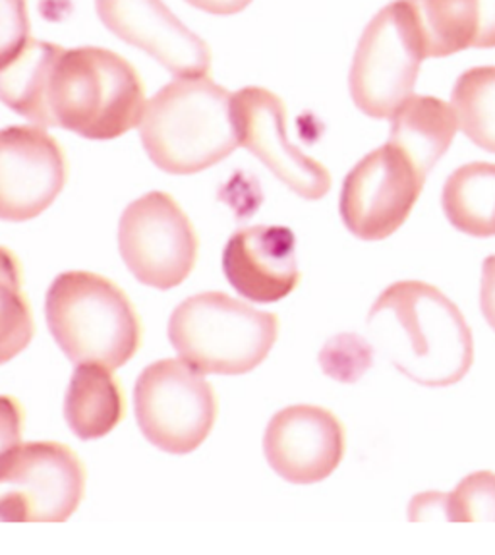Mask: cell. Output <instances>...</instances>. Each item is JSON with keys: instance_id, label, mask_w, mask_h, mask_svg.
I'll use <instances>...</instances> for the list:
<instances>
[{"instance_id": "cell-1", "label": "cell", "mask_w": 495, "mask_h": 555, "mask_svg": "<svg viewBox=\"0 0 495 555\" xmlns=\"http://www.w3.org/2000/svg\"><path fill=\"white\" fill-rule=\"evenodd\" d=\"M368 325L393 366L426 387H450L469 374L474 339L455 302L424 281H399L369 308Z\"/></svg>"}, {"instance_id": "cell-2", "label": "cell", "mask_w": 495, "mask_h": 555, "mask_svg": "<svg viewBox=\"0 0 495 555\" xmlns=\"http://www.w3.org/2000/svg\"><path fill=\"white\" fill-rule=\"evenodd\" d=\"M145 107L144 81L125 56L78 47L56 59L47 90V128L108 142L140 128Z\"/></svg>"}, {"instance_id": "cell-3", "label": "cell", "mask_w": 495, "mask_h": 555, "mask_svg": "<svg viewBox=\"0 0 495 555\" xmlns=\"http://www.w3.org/2000/svg\"><path fill=\"white\" fill-rule=\"evenodd\" d=\"M140 138L162 172L196 175L209 169L240 147L233 93L208 76L171 81L147 103Z\"/></svg>"}, {"instance_id": "cell-4", "label": "cell", "mask_w": 495, "mask_h": 555, "mask_svg": "<svg viewBox=\"0 0 495 555\" xmlns=\"http://www.w3.org/2000/svg\"><path fill=\"white\" fill-rule=\"evenodd\" d=\"M49 332L66 359L122 367L142 347V322L127 293L91 271H66L47 291Z\"/></svg>"}, {"instance_id": "cell-5", "label": "cell", "mask_w": 495, "mask_h": 555, "mask_svg": "<svg viewBox=\"0 0 495 555\" xmlns=\"http://www.w3.org/2000/svg\"><path fill=\"white\" fill-rule=\"evenodd\" d=\"M277 337V315L219 291L190 296L169 320L172 347L201 374H248L268 359Z\"/></svg>"}, {"instance_id": "cell-6", "label": "cell", "mask_w": 495, "mask_h": 555, "mask_svg": "<svg viewBox=\"0 0 495 555\" xmlns=\"http://www.w3.org/2000/svg\"><path fill=\"white\" fill-rule=\"evenodd\" d=\"M424 54L415 10L395 0L379 10L362 34L352 59L349 88L354 105L372 118H391L413 98Z\"/></svg>"}, {"instance_id": "cell-7", "label": "cell", "mask_w": 495, "mask_h": 555, "mask_svg": "<svg viewBox=\"0 0 495 555\" xmlns=\"http://www.w3.org/2000/svg\"><path fill=\"white\" fill-rule=\"evenodd\" d=\"M138 426L145 439L171 455H188L208 439L217 421V395L186 360L145 367L134 387Z\"/></svg>"}, {"instance_id": "cell-8", "label": "cell", "mask_w": 495, "mask_h": 555, "mask_svg": "<svg viewBox=\"0 0 495 555\" xmlns=\"http://www.w3.org/2000/svg\"><path fill=\"white\" fill-rule=\"evenodd\" d=\"M86 466L73 448L29 441L2 449L0 517L4 522H64L80 507Z\"/></svg>"}, {"instance_id": "cell-9", "label": "cell", "mask_w": 495, "mask_h": 555, "mask_svg": "<svg viewBox=\"0 0 495 555\" xmlns=\"http://www.w3.org/2000/svg\"><path fill=\"white\" fill-rule=\"evenodd\" d=\"M199 241L179 202L149 192L125 209L118 223V250L142 285L171 291L196 268Z\"/></svg>"}, {"instance_id": "cell-10", "label": "cell", "mask_w": 495, "mask_h": 555, "mask_svg": "<svg viewBox=\"0 0 495 555\" xmlns=\"http://www.w3.org/2000/svg\"><path fill=\"white\" fill-rule=\"evenodd\" d=\"M426 177L391 142L369 152L342 182V223L361 241H386L405 224L422 194Z\"/></svg>"}, {"instance_id": "cell-11", "label": "cell", "mask_w": 495, "mask_h": 555, "mask_svg": "<svg viewBox=\"0 0 495 555\" xmlns=\"http://www.w3.org/2000/svg\"><path fill=\"white\" fill-rule=\"evenodd\" d=\"M233 117L240 145L252 152L277 179L304 199H322L331 190V172L287 138L285 101L265 88L233 93Z\"/></svg>"}, {"instance_id": "cell-12", "label": "cell", "mask_w": 495, "mask_h": 555, "mask_svg": "<svg viewBox=\"0 0 495 555\" xmlns=\"http://www.w3.org/2000/svg\"><path fill=\"white\" fill-rule=\"evenodd\" d=\"M68 179L64 150L43 126H9L0 135V217L24 223L41 216Z\"/></svg>"}, {"instance_id": "cell-13", "label": "cell", "mask_w": 495, "mask_h": 555, "mask_svg": "<svg viewBox=\"0 0 495 555\" xmlns=\"http://www.w3.org/2000/svg\"><path fill=\"white\" fill-rule=\"evenodd\" d=\"M344 448L341 421L314 404H292L273 414L263 436V453L273 473L298 486L334 475Z\"/></svg>"}, {"instance_id": "cell-14", "label": "cell", "mask_w": 495, "mask_h": 555, "mask_svg": "<svg viewBox=\"0 0 495 555\" xmlns=\"http://www.w3.org/2000/svg\"><path fill=\"white\" fill-rule=\"evenodd\" d=\"M95 10L110 34L154 56L174 76L201 78L211 70L208 43L161 0H95Z\"/></svg>"}, {"instance_id": "cell-15", "label": "cell", "mask_w": 495, "mask_h": 555, "mask_svg": "<svg viewBox=\"0 0 495 555\" xmlns=\"http://www.w3.org/2000/svg\"><path fill=\"white\" fill-rule=\"evenodd\" d=\"M223 271L238 295L273 305L300 283L297 236L288 227L253 224L236 231L223 250Z\"/></svg>"}, {"instance_id": "cell-16", "label": "cell", "mask_w": 495, "mask_h": 555, "mask_svg": "<svg viewBox=\"0 0 495 555\" xmlns=\"http://www.w3.org/2000/svg\"><path fill=\"white\" fill-rule=\"evenodd\" d=\"M426 59L495 49V0H408Z\"/></svg>"}, {"instance_id": "cell-17", "label": "cell", "mask_w": 495, "mask_h": 555, "mask_svg": "<svg viewBox=\"0 0 495 555\" xmlns=\"http://www.w3.org/2000/svg\"><path fill=\"white\" fill-rule=\"evenodd\" d=\"M64 47L26 36L2 47L0 98L18 115L47 128V90Z\"/></svg>"}, {"instance_id": "cell-18", "label": "cell", "mask_w": 495, "mask_h": 555, "mask_svg": "<svg viewBox=\"0 0 495 555\" xmlns=\"http://www.w3.org/2000/svg\"><path fill=\"white\" fill-rule=\"evenodd\" d=\"M455 108L430 95H413L391 117L389 142L401 147L428 175L447 153L459 130Z\"/></svg>"}, {"instance_id": "cell-19", "label": "cell", "mask_w": 495, "mask_h": 555, "mask_svg": "<svg viewBox=\"0 0 495 555\" xmlns=\"http://www.w3.org/2000/svg\"><path fill=\"white\" fill-rule=\"evenodd\" d=\"M127 414L117 377L100 364H78L64 399V416L81 441L101 439L115 430Z\"/></svg>"}, {"instance_id": "cell-20", "label": "cell", "mask_w": 495, "mask_h": 555, "mask_svg": "<svg viewBox=\"0 0 495 555\" xmlns=\"http://www.w3.org/2000/svg\"><path fill=\"white\" fill-rule=\"evenodd\" d=\"M443 214L450 223L474 238L495 236V165L469 163L445 180Z\"/></svg>"}, {"instance_id": "cell-21", "label": "cell", "mask_w": 495, "mask_h": 555, "mask_svg": "<svg viewBox=\"0 0 495 555\" xmlns=\"http://www.w3.org/2000/svg\"><path fill=\"white\" fill-rule=\"evenodd\" d=\"M451 107L472 144L495 155V66H477L460 74Z\"/></svg>"}, {"instance_id": "cell-22", "label": "cell", "mask_w": 495, "mask_h": 555, "mask_svg": "<svg viewBox=\"0 0 495 555\" xmlns=\"http://www.w3.org/2000/svg\"><path fill=\"white\" fill-rule=\"evenodd\" d=\"M445 520L495 522V473L480 470L465 476L445 498Z\"/></svg>"}, {"instance_id": "cell-23", "label": "cell", "mask_w": 495, "mask_h": 555, "mask_svg": "<svg viewBox=\"0 0 495 555\" xmlns=\"http://www.w3.org/2000/svg\"><path fill=\"white\" fill-rule=\"evenodd\" d=\"M320 364L327 376L342 384H354L374 364V350L361 335L342 333L322 349Z\"/></svg>"}, {"instance_id": "cell-24", "label": "cell", "mask_w": 495, "mask_h": 555, "mask_svg": "<svg viewBox=\"0 0 495 555\" xmlns=\"http://www.w3.org/2000/svg\"><path fill=\"white\" fill-rule=\"evenodd\" d=\"M480 308L487 325L495 332V256L482 263V283H480Z\"/></svg>"}, {"instance_id": "cell-25", "label": "cell", "mask_w": 495, "mask_h": 555, "mask_svg": "<svg viewBox=\"0 0 495 555\" xmlns=\"http://www.w3.org/2000/svg\"><path fill=\"white\" fill-rule=\"evenodd\" d=\"M190 7L216 14V16H233L252 4V0H186Z\"/></svg>"}]
</instances>
